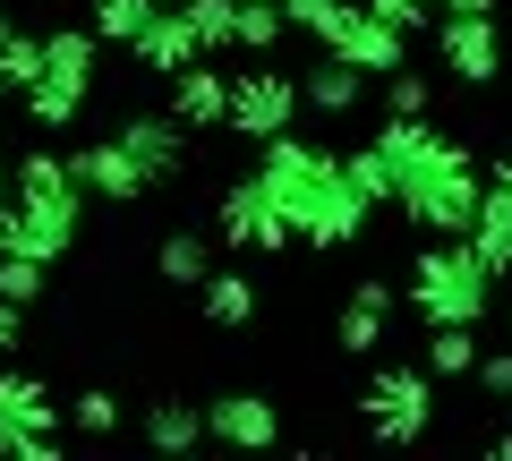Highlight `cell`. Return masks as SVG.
<instances>
[{"instance_id": "obj_28", "label": "cell", "mask_w": 512, "mask_h": 461, "mask_svg": "<svg viewBox=\"0 0 512 461\" xmlns=\"http://www.w3.org/2000/svg\"><path fill=\"white\" fill-rule=\"evenodd\" d=\"M0 299L35 308V299H43V257H18V248H0Z\"/></svg>"}, {"instance_id": "obj_35", "label": "cell", "mask_w": 512, "mask_h": 461, "mask_svg": "<svg viewBox=\"0 0 512 461\" xmlns=\"http://www.w3.org/2000/svg\"><path fill=\"white\" fill-rule=\"evenodd\" d=\"M18 342H26V308H18V299H0V359H18Z\"/></svg>"}, {"instance_id": "obj_18", "label": "cell", "mask_w": 512, "mask_h": 461, "mask_svg": "<svg viewBox=\"0 0 512 461\" xmlns=\"http://www.w3.org/2000/svg\"><path fill=\"white\" fill-rule=\"evenodd\" d=\"M384 325H393V282H359L350 291V308L333 316V342H342V359H367L384 342Z\"/></svg>"}, {"instance_id": "obj_26", "label": "cell", "mask_w": 512, "mask_h": 461, "mask_svg": "<svg viewBox=\"0 0 512 461\" xmlns=\"http://www.w3.org/2000/svg\"><path fill=\"white\" fill-rule=\"evenodd\" d=\"M376 86H384V111H402V120H427V111H436V86H427L410 60H402V69H384Z\"/></svg>"}, {"instance_id": "obj_11", "label": "cell", "mask_w": 512, "mask_h": 461, "mask_svg": "<svg viewBox=\"0 0 512 461\" xmlns=\"http://www.w3.org/2000/svg\"><path fill=\"white\" fill-rule=\"evenodd\" d=\"M427 35H436V60L461 77V86H495V77H504V26H495V9H470V18H436Z\"/></svg>"}, {"instance_id": "obj_8", "label": "cell", "mask_w": 512, "mask_h": 461, "mask_svg": "<svg viewBox=\"0 0 512 461\" xmlns=\"http://www.w3.org/2000/svg\"><path fill=\"white\" fill-rule=\"evenodd\" d=\"M359 410H367V427H376L384 444H410V436H427V419H436V376L427 368H376Z\"/></svg>"}, {"instance_id": "obj_7", "label": "cell", "mask_w": 512, "mask_h": 461, "mask_svg": "<svg viewBox=\"0 0 512 461\" xmlns=\"http://www.w3.org/2000/svg\"><path fill=\"white\" fill-rule=\"evenodd\" d=\"M299 120V77H282L274 60H248V69L231 77V120L222 129H239L248 146H265V137H282Z\"/></svg>"}, {"instance_id": "obj_14", "label": "cell", "mask_w": 512, "mask_h": 461, "mask_svg": "<svg viewBox=\"0 0 512 461\" xmlns=\"http://www.w3.org/2000/svg\"><path fill=\"white\" fill-rule=\"evenodd\" d=\"M205 436L239 444V453L274 444V436H282V410H274V393H214V402H205Z\"/></svg>"}, {"instance_id": "obj_16", "label": "cell", "mask_w": 512, "mask_h": 461, "mask_svg": "<svg viewBox=\"0 0 512 461\" xmlns=\"http://www.w3.org/2000/svg\"><path fill=\"white\" fill-rule=\"evenodd\" d=\"M128 52H137V69H146V77H163V86L188 69V60H205V52H197V26H188L180 9H154V18H146V35L128 43Z\"/></svg>"}, {"instance_id": "obj_29", "label": "cell", "mask_w": 512, "mask_h": 461, "mask_svg": "<svg viewBox=\"0 0 512 461\" xmlns=\"http://www.w3.org/2000/svg\"><path fill=\"white\" fill-rule=\"evenodd\" d=\"M69 427H77V436H111V427H120V393L86 385V393L69 402Z\"/></svg>"}, {"instance_id": "obj_17", "label": "cell", "mask_w": 512, "mask_h": 461, "mask_svg": "<svg viewBox=\"0 0 512 461\" xmlns=\"http://www.w3.org/2000/svg\"><path fill=\"white\" fill-rule=\"evenodd\" d=\"M367 86H376V77L350 69L342 52H325V60H308V69H299V103H308V111H333V120H342V111H359Z\"/></svg>"}, {"instance_id": "obj_32", "label": "cell", "mask_w": 512, "mask_h": 461, "mask_svg": "<svg viewBox=\"0 0 512 461\" xmlns=\"http://www.w3.org/2000/svg\"><path fill=\"white\" fill-rule=\"evenodd\" d=\"M282 18H291V35H316V43H325V26L342 18V0H282Z\"/></svg>"}, {"instance_id": "obj_2", "label": "cell", "mask_w": 512, "mask_h": 461, "mask_svg": "<svg viewBox=\"0 0 512 461\" xmlns=\"http://www.w3.org/2000/svg\"><path fill=\"white\" fill-rule=\"evenodd\" d=\"M376 154H384V171H393V205H402L419 231H436V240H461L478 222V163H470V146H453L444 129H427V120H384L376 129Z\"/></svg>"}, {"instance_id": "obj_31", "label": "cell", "mask_w": 512, "mask_h": 461, "mask_svg": "<svg viewBox=\"0 0 512 461\" xmlns=\"http://www.w3.org/2000/svg\"><path fill=\"white\" fill-rule=\"evenodd\" d=\"M367 9H376L384 26H402V35H427V26H436V0H367Z\"/></svg>"}, {"instance_id": "obj_23", "label": "cell", "mask_w": 512, "mask_h": 461, "mask_svg": "<svg viewBox=\"0 0 512 461\" xmlns=\"http://www.w3.org/2000/svg\"><path fill=\"white\" fill-rule=\"evenodd\" d=\"M282 35H291V18H282V0H239V26H231V52H274Z\"/></svg>"}, {"instance_id": "obj_6", "label": "cell", "mask_w": 512, "mask_h": 461, "mask_svg": "<svg viewBox=\"0 0 512 461\" xmlns=\"http://www.w3.org/2000/svg\"><path fill=\"white\" fill-rule=\"evenodd\" d=\"M0 461H60V402L26 368H0Z\"/></svg>"}, {"instance_id": "obj_20", "label": "cell", "mask_w": 512, "mask_h": 461, "mask_svg": "<svg viewBox=\"0 0 512 461\" xmlns=\"http://www.w3.org/2000/svg\"><path fill=\"white\" fill-rule=\"evenodd\" d=\"M197 299H205V325H214V333H239L256 316V282L239 274V265H214V274L197 282Z\"/></svg>"}, {"instance_id": "obj_4", "label": "cell", "mask_w": 512, "mask_h": 461, "mask_svg": "<svg viewBox=\"0 0 512 461\" xmlns=\"http://www.w3.org/2000/svg\"><path fill=\"white\" fill-rule=\"evenodd\" d=\"M410 308H419V325H487L495 274L478 265L470 240H436L410 257Z\"/></svg>"}, {"instance_id": "obj_9", "label": "cell", "mask_w": 512, "mask_h": 461, "mask_svg": "<svg viewBox=\"0 0 512 461\" xmlns=\"http://www.w3.org/2000/svg\"><path fill=\"white\" fill-rule=\"evenodd\" d=\"M111 146L137 163L146 197H154V188H171V180H180V163H188V129L171 120V111H120V120H111Z\"/></svg>"}, {"instance_id": "obj_39", "label": "cell", "mask_w": 512, "mask_h": 461, "mask_svg": "<svg viewBox=\"0 0 512 461\" xmlns=\"http://www.w3.org/2000/svg\"><path fill=\"white\" fill-rule=\"evenodd\" d=\"M154 9H180V0H154Z\"/></svg>"}, {"instance_id": "obj_38", "label": "cell", "mask_w": 512, "mask_h": 461, "mask_svg": "<svg viewBox=\"0 0 512 461\" xmlns=\"http://www.w3.org/2000/svg\"><path fill=\"white\" fill-rule=\"evenodd\" d=\"M9 94H18V86H9V69H0V103H9Z\"/></svg>"}, {"instance_id": "obj_10", "label": "cell", "mask_w": 512, "mask_h": 461, "mask_svg": "<svg viewBox=\"0 0 512 461\" xmlns=\"http://www.w3.org/2000/svg\"><path fill=\"white\" fill-rule=\"evenodd\" d=\"M214 240H222V248H239V257H282V248H291V222L265 205L256 171H248V180H231V188L214 197Z\"/></svg>"}, {"instance_id": "obj_22", "label": "cell", "mask_w": 512, "mask_h": 461, "mask_svg": "<svg viewBox=\"0 0 512 461\" xmlns=\"http://www.w3.org/2000/svg\"><path fill=\"white\" fill-rule=\"evenodd\" d=\"M146 18H154V0H86V26H94V43H137L146 35Z\"/></svg>"}, {"instance_id": "obj_25", "label": "cell", "mask_w": 512, "mask_h": 461, "mask_svg": "<svg viewBox=\"0 0 512 461\" xmlns=\"http://www.w3.org/2000/svg\"><path fill=\"white\" fill-rule=\"evenodd\" d=\"M180 18L197 26V52H231V26H239V0H180Z\"/></svg>"}, {"instance_id": "obj_33", "label": "cell", "mask_w": 512, "mask_h": 461, "mask_svg": "<svg viewBox=\"0 0 512 461\" xmlns=\"http://www.w3.org/2000/svg\"><path fill=\"white\" fill-rule=\"evenodd\" d=\"M470 376L495 393V402H512V351H478V368H470Z\"/></svg>"}, {"instance_id": "obj_30", "label": "cell", "mask_w": 512, "mask_h": 461, "mask_svg": "<svg viewBox=\"0 0 512 461\" xmlns=\"http://www.w3.org/2000/svg\"><path fill=\"white\" fill-rule=\"evenodd\" d=\"M0 69H9V86H35V77H43V35H26V26H18V35H9V43H0Z\"/></svg>"}, {"instance_id": "obj_1", "label": "cell", "mask_w": 512, "mask_h": 461, "mask_svg": "<svg viewBox=\"0 0 512 461\" xmlns=\"http://www.w3.org/2000/svg\"><path fill=\"white\" fill-rule=\"evenodd\" d=\"M256 188H265V205L291 222L299 248H350L367 231V214H376V205L350 188L342 154L308 146V137H291V129L256 146Z\"/></svg>"}, {"instance_id": "obj_37", "label": "cell", "mask_w": 512, "mask_h": 461, "mask_svg": "<svg viewBox=\"0 0 512 461\" xmlns=\"http://www.w3.org/2000/svg\"><path fill=\"white\" fill-rule=\"evenodd\" d=\"M9 35H18V9H0V43H9Z\"/></svg>"}, {"instance_id": "obj_24", "label": "cell", "mask_w": 512, "mask_h": 461, "mask_svg": "<svg viewBox=\"0 0 512 461\" xmlns=\"http://www.w3.org/2000/svg\"><path fill=\"white\" fill-rule=\"evenodd\" d=\"M478 325H427V376H470L478 368Z\"/></svg>"}, {"instance_id": "obj_27", "label": "cell", "mask_w": 512, "mask_h": 461, "mask_svg": "<svg viewBox=\"0 0 512 461\" xmlns=\"http://www.w3.org/2000/svg\"><path fill=\"white\" fill-rule=\"evenodd\" d=\"M342 171H350V188H359L367 205H393V171H384V154H376V146H350V154H342Z\"/></svg>"}, {"instance_id": "obj_3", "label": "cell", "mask_w": 512, "mask_h": 461, "mask_svg": "<svg viewBox=\"0 0 512 461\" xmlns=\"http://www.w3.org/2000/svg\"><path fill=\"white\" fill-rule=\"evenodd\" d=\"M77 231H86V197L69 180V154L35 146L9 163V205H0V248H18V257H69Z\"/></svg>"}, {"instance_id": "obj_36", "label": "cell", "mask_w": 512, "mask_h": 461, "mask_svg": "<svg viewBox=\"0 0 512 461\" xmlns=\"http://www.w3.org/2000/svg\"><path fill=\"white\" fill-rule=\"evenodd\" d=\"M470 9H495V0H436V18H470Z\"/></svg>"}, {"instance_id": "obj_5", "label": "cell", "mask_w": 512, "mask_h": 461, "mask_svg": "<svg viewBox=\"0 0 512 461\" xmlns=\"http://www.w3.org/2000/svg\"><path fill=\"white\" fill-rule=\"evenodd\" d=\"M94 52H103L94 26H60V35H43V77L18 94L35 129H77V120H86V103H94Z\"/></svg>"}, {"instance_id": "obj_15", "label": "cell", "mask_w": 512, "mask_h": 461, "mask_svg": "<svg viewBox=\"0 0 512 461\" xmlns=\"http://www.w3.org/2000/svg\"><path fill=\"white\" fill-rule=\"evenodd\" d=\"M171 120H180V129H222V120H231V77L214 69V52L171 77Z\"/></svg>"}, {"instance_id": "obj_12", "label": "cell", "mask_w": 512, "mask_h": 461, "mask_svg": "<svg viewBox=\"0 0 512 461\" xmlns=\"http://www.w3.org/2000/svg\"><path fill=\"white\" fill-rule=\"evenodd\" d=\"M325 52H342L350 69H367V77H384V69H402V60H410V35H402V26H384L367 0H342V18L325 26Z\"/></svg>"}, {"instance_id": "obj_21", "label": "cell", "mask_w": 512, "mask_h": 461, "mask_svg": "<svg viewBox=\"0 0 512 461\" xmlns=\"http://www.w3.org/2000/svg\"><path fill=\"white\" fill-rule=\"evenodd\" d=\"M214 248H222V240H205V231H171V240L154 248V274L180 282V291H197V282L214 274Z\"/></svg>"}, {"instance_id": "obj_34", "label": "cell", "mask_w": 512, "mask_h": 461, "mask_svg": "<svg viewBox=\"0 0 512 461\" xmlns=\"http://www.w3.org/2000/svg\"><path fill=\"white\" fill-rule=\"evenodd\" d=\"M478 180H487V188H478V197H487V205H512V146L495 154V163L478 171Z\"/></svg>"}, {"instance_id": "obj_13", "label": "cell", "mask_w": 512, "mask_h": 461, "mask_svg": "<svg viewBox=\"0 0 512 461\" xmlns=\"http://www.w3.org/2000/svg\"><path fill=\"white\" fill-rule=\"evenodd\" d=\"M69 180H77V197H94V205H137V197H146L137 163L111 146V129L86 137V146H69Z\"/></svg>"}, {"instance_id": "obj_19", "label": "cell", "mask_w": 512, "mask_h": 461, "mask_svg": "<svg viewBox=\"0 0 512 461\" xmlns=\"http://www.w3.org/2000/svg\"><path fill=\"white\" fill-rule=\"evenodd\" d=\"M137 427H146L154 453H188V444H205V402H188V393H154Z\"/></svg>"}]
</instances>
